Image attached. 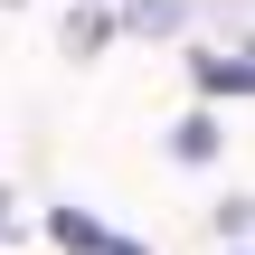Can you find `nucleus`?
<instances>
[{
    "label": "nucleus",
    "instance_id": "7ed1b4c3",
    "mask_svg": "<svg viewBox=\"0 0 255 255\" xmlns=\"http://www.w3.org/2000/svg\"><path fill=\"white\" fill-rule=\"evenodd\" d=\"M170 151H180V161H208V151H218V123H180Z\"/></svg>",
    "mask_w": 255,
    "mask_h": 255
},
{
    "label": "nucleus",
    "instance_id": "f257e3e1",
    "mask_svg": "<svg viewBox=\"0 0 255 255\" xmlns=\"http://www.w3.org/2000/svg\"><path fill=\"white\" fill-rule=\"evenodd\" d=\"M189 76L208 95H246V57H189Z\"/></svg>",
    "mask_w": 255,
    "mask_h": 255
},
{
    "label": "nucleus",
    "instance_id": "f03ea898",
    "mask_svg": "<svg viewBox=\"0 0 255 255\" xmlns=\"http://www.w3.org/2000/svg\"><path fill=\"white\" fill-rule=\"evenodd\" d=\"M47 237H57V246H76V255H95V246H104V227H95L85 208H57V218H47Z\"/></svg>",
    "mask_w": 255,
    "mask_h": 255
},
{
    "label": "nucleus",
    "instance_id": "20e7f679",
    "mask_svg": "<svg viewBox=\"0 0 255 255\" xmlns=\"http://www.w3.org/2000/svg\"><path fill=\"white\" fill-rule=\"evenodd\" d=\"M95 255H151V246H142V237H104Z\"/></svg>",
    "mask_w": 255,
    "mask_h": 255
},
{
    "label": "nucleus",
    "instance_id": "39448f33",
    "mask_svg": "<svg viewBox=\"0 0 255 255\" xmlns=\"http://www.w3.org/2000/svg\"><path fill=\"white\" fill-rule=\"evenodd\" d=\"M0 218H9V199H0Z\"/></svg>",
    "mask_w": 255,
    "mask_h": 255
}]
</instances>
